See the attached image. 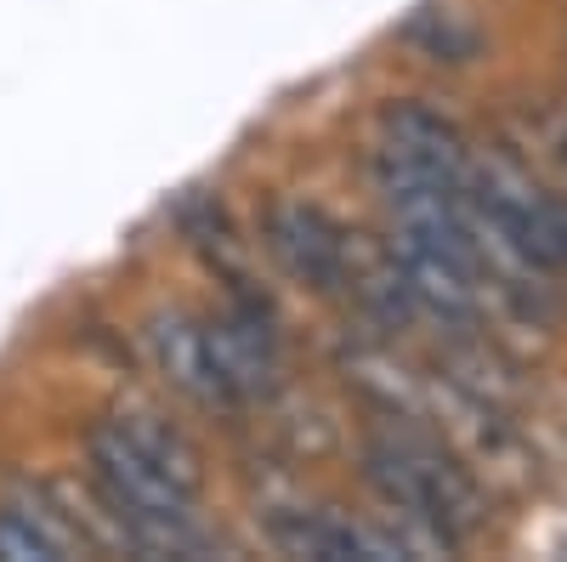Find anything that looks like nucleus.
Returning a JSON list of instances; mask_svg holds the SVG:
<instances>
[{
    "instance_id": "nucleus-1",
    "label": "nucleus",
    "mask_w": 567,
    "mask_h": 562,
    "mask_svg": "<svg viewBox=\"0 0 567 562\" xmlns=\"http://www.w3.org/2000/svg\"><path fill=\"white\" fill-rule=\"evenodd\" d=\"M85 478L120 540L142 556H205L199 460L154 415H109L85 432Z\"/></svg>"
},
{
    "instance_id": "nucleus-2",
    "label": "nucleus",
    "mask_w": 567,
    "mask_h": 562,
    "mask_svg": "<svg viewBox=\"0 0 567 562\" xmlns=\"http://www.w3.org/2000/svg\"><path fill=\"white\" fill-rule=\"evenodd\" d=\"M154 358L165 381L210 409H239L278 387V330L256 296H233L210 318H159Z\"/></svg>"
},
{
    "instance_id": "nucleus-3",
    "label": "nucleus",
    "mask_w": 567,
    "mask_h": 562,
    "mask_svg": "<svg viewBox=\"0 0 567 562\" xmlns=\"http://www.w3.org/2000/svg\"><path fill=\"white\" fill-rule=\"evenodd\" d=\"M358 460H363V483L381 494L398 518L420 523L443 545H465L488 518L477 478H471L432 432L374 427V432H363Z\"/></svg>"
},
{
    "instance_id": "nucleus-4",
    "label": "nucleus",
    "mask_w": 567,
    "mask_h": 562,
    "mask_svg": "<svg viewBox=\"0 0 567 562\" xmlns=\"http://www.w3.org/2000/svg\"><path fill=\"white\" fill-rule=\"evenodd\" d=\"M465 211H471V227L483 239V256H505L511 267L523 273H561V256H556V200H545L539 187L511 171L499 160L488 165H471L465 176Z\"/></svg>"
},
{
    "instance_id": "nucleus-5",
    "label": "nucleus",
    "mask_w": 567,
    "mask_h": 562,
    "mask_svg": "<svg viewBox=\"0 0 567 562\" xmlns=\"http://www.w3.org/2000/svg\"><path fill=\"white\" fill-rule=\"evenodd\" d=\"M471 154L454 120L425 103H392L374 131V187L381 200L403 194H465Z\"/></svg>"
},
{
    "instance_id": "nucleus-6",
    "label": "nucleus",
    "mask_w": 567,
    "mask_h": 562,
    "mask_svg": "<svg viewBox=\"0 0 567 562\" xmlns=\"http://www.w3.org/2000/svg\"><path fill=\"white\" fill-rule=\"evenodd\" d=\"M261 245L312 296H341L358 278V256H352L347 227L312 200H272L267 216H261Z\"/></svg>"
},
{
    "instance_id": "nucleus-7",
    "label": "nucleus",
    "mask_w": 567,
    "mask_h": 562,
    "mask_svg": "<svg viewBox=\"0 0 567 562\" xmlns=\"http://www.w3.org/2000/svg\"><path fill=\"white\" fill-rule=\"evenodd\" d=\"M272 540L290 556H312V562H392V556H414L403 540H386L352 518L336 511H296L272 529Z\"/></svg>"
},
{
    "instance_id": "nucleus-8",
    "label": "nucleus",
    "mask_w": 567,
    "mask_h": 562,
    "mask_svg": "<svg viewBox=\"0 0 567 562\" xmlns=\"http://www.w3.org/2000/svg\"><path fill=\"white\" fill-rule=\"evenodd\" d=\"M74 556V529L45 500H0V562H63Z\"/></svg>"
},
{
    "instance_id": "nucleus-9",
    "label": "nucleus",
    "mask_w": 567,
    "mask_h": 562,
    "mask_svg": "<svg viewBox=\"0 0 567 562\" xmlns=\"http://www.w3.org/2000/svg\"><path fill=\"white\" fill-rule=\"evenodd\" d=\"M403 45H414L425 63H471L477 45H483V34L471 29L460 12H449V7H420L403 23Z\"/></svg>"
},
{
    "instance_id": "nucleus-10",
    "label": "nucleus",
    "mask_w": 567,
    "mask_h": 562,
    "mask_svg": "<svg viewBox=\"0 0 567 562\" xmlns=\"http://www.w3.org/2000/svg\"><path fill=\"white\" fill-rule=\"evenodd\" d=\"M556 256H561V273H567V205L556 200Z\"/></svg>"
}]
</instances>
